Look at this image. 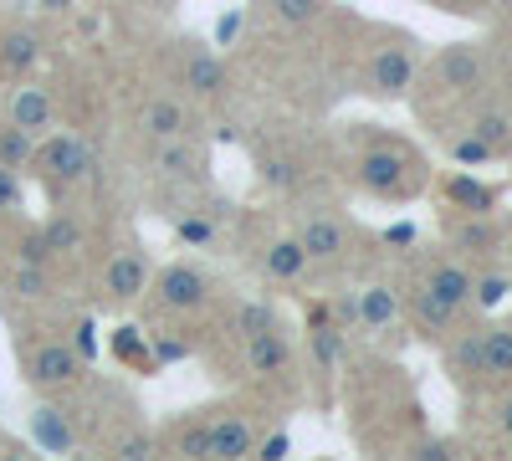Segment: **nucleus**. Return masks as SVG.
<instances>
[{
    "label": "nucleus",
    "mask_w": 512,
    "mask_h": 461,
    "mask_svg": "<svg viewBox=\"0 0 512 461\" xmlns=\"http://www.w3.org/2000/svg\"><path fill=\"white\" fill-rule=\"evenodd\" d=\"M297 241H303L308 262H338L344 246H349V231H344V221H333V216H308V226L297 231Z\"/></svg>",
    "instance_id": "nucleus-7"
},
{
    "label": "nucleus",
    "mask_w": 512,
    "mask_h": 461,
    "mask_svg": "<svg viewBox=\"0 0 512 461\" xmlns=\"http://www.w3.org/2000/svg\"><path fill=\"white\" fill-rule=\"evenodd\" d=\"M451 195H456L461 205H472V211H487V205H492V195H487L482 185H472V180H451Z\"/></svg>",
    "instance_id": "nucleus-28"
},
{
    "label": "nucleus",
    "mask_w": 512,
    "mask_h": 461,
    "mask_svg": "<svg viewBox=\"0 0 512 461\" xmlns=\"http://www.w3.org/2000/svg\"><path fill=\"white\" fill-rule=\"evenodd\" d=\"M52 118H57V103H52L47 88H16V98H11V123H16V129L47 134Z\"/></svg>",
    "instance_id": "nucleus-10"
},
{
    "label": "nucleus",
    "mask_w": 512,
    "mask_h": 461,
    "mask_svg": "<svg viewBox=\"0 0 512 461\" xmlns=\"http://www.w3.org/2000/svg\"><path fill=\"white\" fill-rule=\"evenodd\" d=\"M180 82L195 98H216V93H226V67H221V57H210V52H190Z\"/></svg>",
    "instance_id": "nucleus-13"
},
{
    "label": "nucleus",
    "mask_w": 512,
    "mask_h": 461,
    "mask_svg": "<svg viewBox=\"0 0 512 461\" xmlns=\"http://www.w3.org/2000/svg\"><path fill=\"white\" fill-rule=\"evenodd\" d=\"M502 436H507V441H512V400H507V405H502Z\"/></svg>",
    "instance_id": "nucleus-34"
},
{
    "label": "nucleus",
    "mask_w": 512,
    "mask_h": 461,
    "mask_svg": "<svg viewBox=\"0 0 512 461\" xmlns=\"http://www.w3.org/2000/svg\"><path fill=\"white\" fill-rule=\"evenodd\" d=\"M492 6H502V11H512V0H492Z\"/></svg>",
    "instance_id": "nucleus-35"
},
{
    "label": "nucleus",
    "mask_w": 512,
    "mask_h": 461,
    "mask_svg": "<svg viewBox=\"0 0 512 461\" xmlns=\"http://www.w3.org/2000/svg\"><path fill=\"white\" fill-rule=\"evenodd\" d=\"M36 57H41V41H36V31L16 26V31L0 36V72H6V77L31 72V67H36Z\"/></svg>",
    "instance_id": "nucleus-15"
},
{
    "label": "nucleus",
    "mask_w": 512,
    "mask_h": 461,
    "mask_svg": "<svg viewBox=\"0 0 512 461\" xmlns=\"http://www.w3.org/2000/svg\"><path fill=\"white\" fill-rule=\"evenodd\" d=\"M472 298H477L482 308H492V303L507 298V282H502V277H482V282H472Z\"/></svg>",
    "instance_id": "nucleus-29"
},
{
    "label": "nucleus",
    "mask_w": 512,
    "mask_h": 461,
    "mask_svg": "<svg viewBox=\"0 0 512 461\" xmlns=\"http://www.w3.org/2000/svg\"><path fill=\"white\" fill-rule=\"evenodd\" d=\"M395 313H400V303H395L390 287H364V292H359V318H364V328H374V333L390 328Z\"/></svg>",
    "instance_id": "nucleus-16"
},
{
    "label": "nucleus",
    "mask_w": 512,
    "mask_h": 461,
    "mask_svg": "<svg viewBox=\"0 0 512 461\" xmlns=\"http://www.w3.org/2000/svg\"><path fill=\"white\" fill-rule=\"evenodd\" d=\"M482 0H441V11H456V16H466V11H477Z\"/></svg>",
    "instance_id": "nucleus-33"
},
{
    "label": "nucleus",
    "mask_w": 512,
    "mask_h": 461,
    "mask_svg": "<svg viewBox=\"0 0 512 461\" xmlns=\"http://www.w3.org/2000/svg\"><path fill=\"white\" fill-rule=\"evenodd\" d=\"M262 267H267V277H277V282H297L313 262H308V251H303V241H297V236H277V241L267 246Z\"/></svg>",
    "instance_id": "nucleus-14"
},
{
    "label": "nucleus",
    "mask_w": 512,
    "mask_h": 461,
    "mask_svg": "<svg viewBox=\"0 0 512 461\" xmlns=\"http://www.w3.org/2000/svg\"><path fill=\"white\" fill-rule=\"evenodd\" d=\"M507 257H512V241H507Z\"/></svg>",
    "instance_id": "nucleus-36"
},
{
    "label": "nucleus",
    "mask_w": 512,
    "mask_h": 461,
    "mask_svg": "<svg viewBox=\"0 0 512 461\" xmlns=\"http://www.w3.org/2000/svg\"><path fill=\"white\" fill-rule=\"evenodd\" d=\"M205 426H210V415L180 426L175 436H169V451H175V456H205Z\"/></svg>",
    "instance_id": "nucleus-24"
},
{
    "label": "nucleus",
    "mask_w": 512,
    "mask_h": 461,
    "mask_svg": "<svg viewBox=\"0 0 512 461\" xmlns=\"http://www.w3.org/2000/svg\"><path fill=\"white\" fill-rule=\"evenodd\" d=\"M287 446H292V441H287V436H282V431H277V436H272V441H262V446H256V456H267V461H272V456H282V451H287Z\"/></svg>",
    "instance_id": "nucleus-31"
},
{
    "label": "nucleus",
    "mask_w": 512,
    "mask_h": 461,
    "mask_svg": "<svg viewBox=\"0 0 512 461\" xmlns=\"http://www.w3.org/2000/svg\"><path fill=\"white\" fill-rule=\"evenodd\" d=\"M415 82V57L405 47H379L374 62H369V93L379 98H400Z\"/></svg>",
    "instance_id": "nucleus-5"
},
{
    "label": "nucleus",
    "mask_w": 512,
    "mask_h": 461,
    "mask_svg": "<svg viewBox=\"0 0 512 461\" xmlns=\"http://www.w3.org/2000/svg\"><path fill=\"white\" fill-rule=\"evenodd\" d=\"M159 303L169 308V313H195V308H205L210 303V277L200 272V267H164L159 272Z\"/></svg>",
    "instance_id": "nucleus-3"
},
{
    "label": "nucleus",
    "mask_w": 512,
    "mask_h": 461,
    "mask_svg": "<svg viewBox=\"0 0 512 461\" xmlns=\"http://www.w3.org/2000/svg\"><path fill=\"white\" fill-rule=\"evenodd\" d=\"M415 313H420L425 323H431V328H446V323L456 318V308H446V303L436 298V292H425V287L415 292Z\"/></svg>",
    "instance_id": "nucleus-26"
},
{
    "label": "nucleus",
    "mask_w": 512,
    "mask_h": 461,
    "mask_svg": "<svg viewBox=\"0 0 512 461\" xmlns=\"http://www.w3.org/2000/svg\"><path fill=\"white\" fill-rule=\"evenodd\" d=\"M11 287H16V298H26V303H41V298L52 292L47 262H21V267H16V277H11Z\"/></svg>",
    "instance_id": "nucleus-19"
},
{
    "label": "nucleus",
    "mask_w": 512,
    "mask_h": 461,
    "mask_svg": "<svg viewBox=\"0 0 512 461\" xmlns=\"http://www.w3.org/2000/svg\"><path fill=\"white\" fill-rule=\"evenodd\" d=\"M21 364H26V380H31L36 390H72V385L82 380V354H77L72 344H62V339H36V344H26Z\"/></svg>",
    "instance_id": "nucleus-1"
},
{
    "label": "nucleus",
    "mask_w": 512,
    "mask_h": 461,
    "mask_svg": "<svg viewBox=\"0 0 512 461\" xmlns=\"http://www.w3.org/2000/svg\"><path fill=\"white\" fill-rule=\"evenodd\" d=\"M103 287H108L113 303L144 298V287H149V262H144V251H118V257L108 262V272H103Z\"/></svg>",
    "instance_id": "nucleus-6"
},
{
    "label": "nucleus",
    "mask_w": 512,
    "mask_h": 461,
    "mask_svg": "<svg viewBox=\"0 0 512 461\" xmlns=\"http://www.w3.org/2000/svg\"><path fill=\"white\" fill-rule=\"evenodd\" d=\"M472 134H477V139H482V144L497 154V149L512 139V118H507V113H482V118L472 123Z\"/></svg>",
    "instance_id": "nucleus-23"
},
{
    "label": "nucleus",
    "mask_w": 512,
    "mask_h": 461,
    "mask_svg": "<svg viewBox=\"0 0 512 461\" xmlns=\"http://www.w3.org/2000/svg\"><path fill=\"white\" fill-rule=\"evenodd\" d=\"M21 200H26V190H21V170L0 164V216H6V211H21Z\"/></svg>",
    "instance_id": "nucleus-27"
},
{
    "label": "nucleus",
    "mask_w": 512,
    "mask_h": 461,
    "mask_svg": "<svg viewBox=\"0 0 512 461\" xmlns=\"http://www.w3.org/2000/svg\"><path fill=\"white\" fill-rule=\"evenodd\" d=\"M31 149H36V134L16 129V123H6V129H0V164L26 170V164H31Z\"/></svg>",
    "instance_id": "nucleus-20"
},
{
    "label": "nucleus",
    "mask_w": 512,
    "mask_h": 461,
    "mask_svg": "<svg viewBox=\"0 0 512 461\" xmlns=\"http://www.w3.org/2000/svg\"><path fill=\"white\" fill-rule=\"evenodd\" d=\"M180 236H185V241H210L216 231H210V226H200V221H180Z\"/></svg>",
    "instance_id": "nucleus-32"
},
{
    "label": "nucleus",
    "mask_w": 512,
    "mask_h": 461,
    "mask_svg": "<svg viewBox=\"0 0 512 461\" xmlns=\"http://www.w3.org/2000/svg\"><path fill=\"white\" fill-rule=\"evenodd\" d=\"M144 134L149 139H159V144H169V139H185V129H190V113H185V103L180 98H154L149 108H144Z\"/></svg>",
    "instance_id": "nucleus-11"
},
{
    "label": "nucleus",
    "mask_w": 512,
    "mask_h": 461,
    "mask_svg": "<svg viewBox=\"0 0 512 461\" xmlns=\"http://www.w3.org/2000/svg\"><path fill=\"white\" fill-rule=\"evenodd\" d=\"M267 6H272V16H277L282 26H308V21L323 16L328 0H267Z\"/></svg>",
    "instance_id": "nucleus-22"
},
{
    "label": "nucleus",
    "mask_w": 512,
    "mask_h": 461,
    "mask_svg": "<svg viewBox=\"0 0 512 461\" xmlns=\"http://www.w3.org/2000/svg\"><path fill=\"white\" fill-rule=\"evenodd\" d=\"M205 456H216V461L256 456V421H246V415H216L205 426Z\"/></svg>",
    "instance_id": "nucleus-4"
},
{
    "label": "nucleus",
    "mask_w": 512,
    "mask_h": 461,
    "mask_svg": "<svg viewBox=\"0 0 512 461\" xmlns=\"http://www.w3.org/2000/svg\"><path fill=\"white\" fill-rule=\"evenodd\" d=\"M425 292H436V298L446 303V308H466V303H472V272H466V267H456V262H441V267H431V277H425L420 282Z\"/></svg>",
    "instance_id": "nucleus-12"
},
{
    "label": "nucleus",
    "mask_w": 512,
    "mask_h": 461,
    "mask_svg": "<svg viewBox=\"0 0 512 461\" xmlns=\"http://www.w3.org/2000/svg\"><path fill=\"white\" fill-rule=\"evenodd\" d=\"M359 180L374 195H405V159L395 149H374L359 159Z\"/></svg>",
    "instance_id": "nucleus-8"
},
{
    "label": "nucleus",
    "mask_w": 512,
    "mask_h": 461,
    "mask_svg": "<svg viewBox=\"0 0 512 461\" xmlns=\"http://www.w3.org/2000/svg\"><path fill=\"white\" fill-rule=\"evenodd\" d=\"M482 364L492 380L512 374V328H482Z\"/></svg>",
    "instance_id": "nucleus-17"
},
{
    "label": "nucleus",
    "mask_w": 512,
    "mask_h": 461,
    "mask_svg": "<svg viewBox=\"0 0 512 461\" xmlns=\"http://www.w3.org/2000/svg\"><path fill=\"white\" fill-rule=\"evenodd\" d=\"M436 77L446 82V88H477L482 82V52L477 47H466V41H456V47H446L441 57H436Z\"/></svg>",
    "instance_id": "nucleus-9"
},
{
    "label": "nucleus",
    "mask_w": 512,
    "mask_h": 461,
    "mask_svg": "<svg viewBox=\"0 0 512 461\" xmlns=\"http://www.w3.org/2000/svg\"><path fill=\"white\" fill-rule=\"evenodd\" d=\"M47 251H62V257H77L82 251V226H72V221H47Z\"/></svg>",
    "instance_id": "nucleus-25"
},
{
    "label": "nucleus",
    "mask_w": 512,
    "mask_h": 461,
    "mask_svg": "<svg viewBox=\"0 0 512 461\" xmlns=\"http://www.w3.org/2000/svg\"><path fill=\"white\" fill-rule=\"evenodd\" d=\"M456 159H461V164H482V159H492V149L472 134V139H461V144H456Z\"/></svg>",
    "instance_id": "nucleus-30"
},
{
    "label": "nucleus",
    "mask_w": 512,
    "mask_h": 461,
    "mask_svg": "<svg viewBox=\"0 0 512 461\" xmlns=\"http://www.w3.org/2000/svg\"><path fill=\"white\" fill-rule=\"evenodd\" d=\"M446 369L456 374V380H482L487 364H482V333H466V339L446 354Z\"/></svg>",
    "instance_id": "nucleus-18"
},
{
    "label": "nucleus",
    "mask_w": 512,
    "mask_h": 461,
    "mask_svg": "<svg viewBox=\"0 0 512 461\" xmlns=\"http://www.w3.org/2000/svg\"><path fill=\"white\" fill-rule=\"evenodd\" d=\"M31 164L41 170V180H52V185H77V180L93 175V149L82 144V139H72V134H52L47 144L31 149Z\"/></svg>",
    "instance_id": "nucleus-2"
},
{
    "label": "nucleus",
    "mask_w": 512,
    "mask_h": 461,
    "mask_svg": "<svg viewBox=\"0 0 512 461\" xmlns=\"http://www.w3.org/2000/svg\"><path fill=\"white\" fill-rule=\"evenodd\" d=\"M36 441L47 451H72V431L62 426V410H36Z\"/></svg>",
    "instance_id": "nucleus-21"
}]
</instances>
